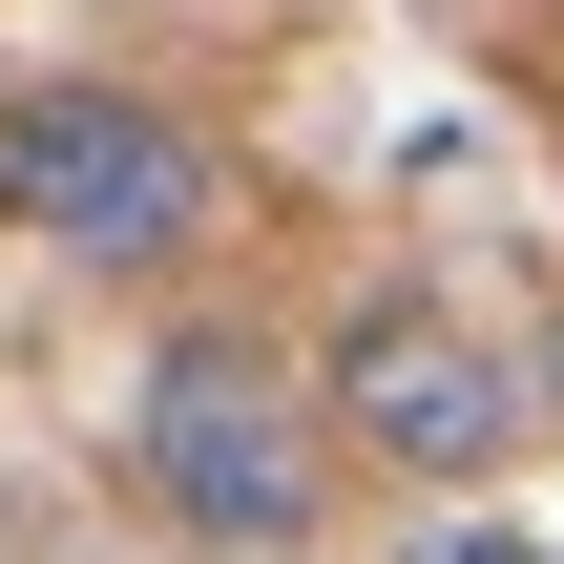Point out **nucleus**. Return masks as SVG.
<instances>
[{"label": "nucleus", "instance_id": "7ed1b4c3", "mask_svg": "<svg viewBox=\"0 0 564 564\" xmlns=\"http://www.w3.org/2000/svg\"><path fill=\"white\" fill-rule=\"evenodd\" d=\"M314 398H335V440H356L398 502H481V481L544 440V377H523L481 314H440V293H356V314L314 335Z\"/></svg>", "mask_w": 564, "mask_h": 564}, {"label": "nucleus", "instance_id": "39448f33", "mask_svg": "<svg viewBox=\"0 0 564 564\" xmlns=\"http://www.w3.org/2000/svg\"><path fill=\"white\" fill-rule=\"evenodd\" d=\"M523 377H544V440H564V314H544V356H523Z\"/></svg>", "mask_w": 564, "mask_h": 564}, {"label": "nucleus", "instance_id": "20e7f679", "mask_svg": "<svg viewBox=\"0 0 564 564\" xmlns=\"http://www.w3.org/2000/svg\"><path fill=\"white\" fill-rule=\"evenodd\" d=\"M377 564H564V544H544V523H502V502H419Z\"/></svg>", "mask_w": 564, "mask_h": 564}, {"label": "nucleus", "instance_id": "f257e3e1", "mask_svg": "<svg viewBox=\"0 0 564 564\" xmlns=\"http://www.w3.org/2000/svg\"><path fill=\"white\" fill-rule=\"evenodd\" d=\"M335 398H314V356H272L251 314H188L147 377H126V502L167 523V544L209 564H293L335 523Z\"/></svg>", "mask_w": 564, "mask_h": 564}, {"label": "nucleus", "instance_id": "f03ea898", "mask_svg": "<svg viewBox=\"0 0 564 564\" xmlns=\"http://www.w3.org/2000/svg\"><path fill=\"white\" fill-rule=\"evenodd\" d=\"M0 230L63 272H188L230 230V147L126 63H42V84H0Z\"/></svg>", "mask_w": 564, "mask_h": 564}]
</instances>
